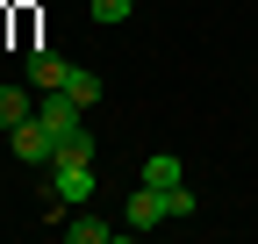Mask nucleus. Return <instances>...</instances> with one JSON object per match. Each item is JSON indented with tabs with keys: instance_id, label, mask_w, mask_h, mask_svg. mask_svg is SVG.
Returning <instances> with one entry per match:
<instances>
[{
	"instance_id": "obj_1",
	"label": "nucleus",
	"mask_w": 258,
	"mask_h": 244,
	"mask_svg": "<svg viewBox=\"0 0 258 244\" xmlns=\"http://www.w3.org/2000/svg\"><path fill=\"white\" fill-rule=\"evenodd\" d=\"M8 144H15V158H22V165H50V158H57V130H50L43 115H29L22 130H8Z\"/></svg>"
},
{
	"instance_id": "obj_2",
	"label": "nucleus",
	"mask_w": 258,
	"mask_h": 244,
	"mask_svg": "<svg viewBox=\"0 0 258 244\" xmlns=\"http://www.w3.org/2000/svg\"><path fill=\"white\" fill-rule=\"evenodd\" d=\"M36 115H43V122H50V130H57V144L86 130V108H79L72 94H64V86H50V94H43V108H36Z\"/></svg>"
},
{
	"instance_id": "obj_3",
	"label": "nucleus",
	"mask_w": 258,
	"mask_h": 244,
	"mask_svg": "<svg viewBox=\"0 0 258 244\" xmlns=\"http://www.w3.org/2000/svg\"><path fill=\"white\" fill-rule=\"evenodd\" d=\"M158 223H165V194H158V187H137L129 208H122V230H158Z\"/></svg>"
},
{
	"instance_id": "obj_4",
	"label": "nucleus",
	"mask_w": 258,
	"mask_h": 244,
	"mask_svg": "<svg viewBox=\"0 0 258 244\" xmlns=\"http://www.w3.org/2000/svg\"><path fill=\"white\" fill-rule=\"evenodd\" d=\"M137 187H158V194H165V187H179V158H172V151H151V158H144V172H137Z\"/></svg>"
},
{
	"instance_id": "obj_5",
	"label": "nucleus",
	"mask_w": 258,
	"mask_h": 244,
	"mask_svg": "<svg viewBox=\"0 0 258 244\" xmlns=\"http://www.w3.org/2000/svg\"><path fill=\"white\" fill-rule=\"evenodd\" d=\"M64 57H50V50H29V86H36V94H50V86H64Z\"/></svg>"
},
{
	"instance_id": "obj_6",
	"label": "nucleus",
	"mask_w": 258,
	"mask_h": 244,
	"mask_svg": "<svg viewBox=\"0 0 258 244\" xmlns=\"http://www.w3.org/2000/svg\"><path fill=\"white\" fill-rule=\"evenodd\" d=\"M29 115H36V101H29V86H0V130H22Z\"/></svg>"
},
{
	"instance_id": "obj_7",
	"label": "nucleus",
	"mask_w": 258,
	"mask_h": 244,
	"mask_svg": "<svg viewBox=\"0 0 258 244\" xmlns=\"http://www.w3.org/2000/svg\"><path fill=\"white\" fill-rule=\"evenodd\" d=\"M64 237H72V244H108V237H115V223H101V216H79V223H64Z\"/></svg>"
},
{
	"instance_id": "obj_8",
	"label": "nucleus",
	"mask_w": 258,
	"mask_h": 244,
	"mask_svg": "<svg viewBox=\"0 0 258 244\" xmlns=\"http://www.w3.org/2000/svg\"><path fill=\"white\" fill-rule=\"evenodd\" d=\"M64 94H72L79 108H93V101H101V79H93V72H79V65H72V72H64Z\"/></svg>"
},
{
	"instance_id": "obj_9",
	"label": "nucleus",
	"mask_w": 258,
	"mask_h": 244,
	"mask_svg": "<svg viewBox=\"0 0 258 244\" xmlns=\"http://www.w3.org/2000/svg\"><path fill=\"white\" fill-rule=\"evenodd\" d=\"M194 208H201V201H194V187H186V179H179V187H165V223H186Z\"/></svg>"
},
{
	"instance_id": "obj_10",
	"label": "nucleus",
	"mask_w": 258,
	"mask_h": 244,
	"mask_svg": "<svg viewBox=\"0 0 258 244\" xmlns=\"http://www.w3.org/2000/svg\"><path fill=\"white\" fill-rule=\"evenodd\" d=\"M129 8H137V0H86V15L101 22V29H115V22H129Z\"/></svg>"
}]
</instances>
